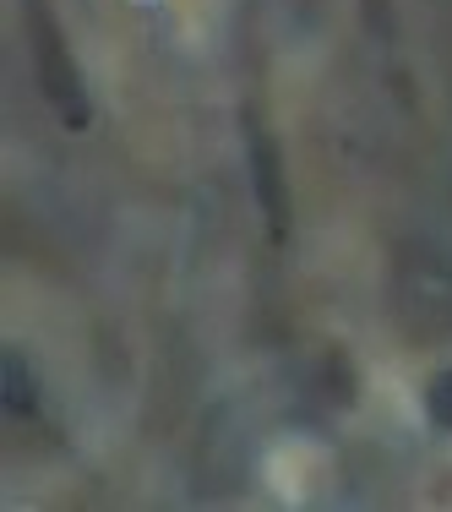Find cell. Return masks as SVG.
Masks as SVG:
<instances>
[{"label":"cell","instance_id":"obj_1","mask_svg":"<svg viewBox=\"0 0 452 512\" xmlns=\"http://www.w3.org/2000/svg\"><path fill=\"white\" fill-rule=\"evenodd\" d=\"M28 33H33V66H39V82H44V93H50V104H55V109H66L71 126H82V120H88V109H82L77 66H71L66 44H60L55 17L39 6V0H28Z\"/></svg>","mask_w":452,"mask_h":512},{"label":"cell","instance_id":"obj_2","mask_svg":"<svg viewBox=\"0 0 452 512\" xmlns=\"http://www.w3.org/2000/svg\"><path fill=\"white\" fill-rule=\"evenodd\" d=\"M251 164H256V197H262L273 229L289 224V202H284V180H278V153L267 142V131H251Z\"/></svg>","mask_w":452,"mask_h":512},{"label":"cell","instance_id":"obj_3","mask_svg":"<svg viewBox=\"0 0 452 512\" xmlns=\"http://www.w3.org/2000/svg\"><path fill=\"white\" fill-rule=\"evenodd\" d=\"M6 387H11V393H6L11 409H33V393H28V382H22V360L17 355L6 360Z\"/></svg>","mask_w":452,"mask_h":512},{"label":"cell","instance_id":"obj_4","mask_svg":"<svg viewBox=\"0 0 452 512\" xmlns=\"http://www.w3.org/2000/svg\"><path fill=\"white\" fill-rule=\"evenodd\" d=\"M431 414H436V420H447V425H452V376H442V382L431 387Z\"/></svg>","mask_w":452,"mask_h":512},{"label":"cell","instance_id":"obj_5","mask_svg":"<svg viewBox=\"0 0 452 512\" xmlns=\"http://www.w3.org/2000/svg\"><path fill=\"white\" fill-rule=\"evenodd\" d=\"M371 17H376V28L387 33V11H382V0H371Z\"/></svg>","mask_w":452,"mask_h":512}]
</instances>
